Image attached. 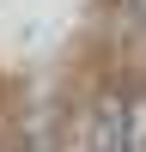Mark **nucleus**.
<instances>
[{
    "instance_id": "nucleus-1",
    "label": "nucleus",
    "mask_w": 146,
    "mask_h": 152,
    "mask_svg": "<svg viewBox=\"0 0 146 152\" xmlns=\"http://www.w3.org/2000/svg\"><path fill=\"white\" fill-rule=\"evenodd\" d=\"M85 152H128V91L122 85L97 91L91 122H85Z\"/></svg>"
},
{
    "instance_id": "nucleus-2",
    "label": "nucleus",
    "mask_w": 146,
    "mask_h": 152,
    "mask_svg": "<svg viewBox=\"0 0 146 152\" xmlns=\"http://www.w3.org/2000/svg\"><path fill=\"white\" fill-rule=\"evenodd\" d=\"M128 152H146V85L128 91Z\"/></svg>"
}]
</instances>
